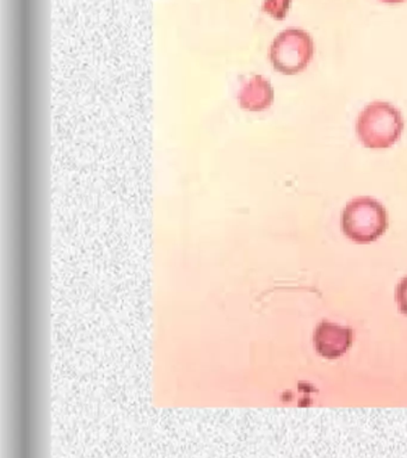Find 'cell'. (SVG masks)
<instances>
[{
  "label": "cell",
  "mask_w": 407,
  "mask_h": 458,
  "mask_svg": "<svg viewBox=\"0 0 407 458\" xmlns=\"http://www.w3.org/2000/svg\"><path fill=\"white\" fill-rule=\"evenodd\" d=\"M403 131L402 113L387 102L368 104L357 117V136L367 148H389L399 141Z\"/></svg>",
  "instance_id": "cell-1"
},
{
  "label": "cell",
  "mask_w": 407,
  "mask_h": 458,
  "mask_svg": "<svg viewBox=\"0 0 407 458\" xmlns=\"http://www.w3.org/2000/svg\"><path fill=\"white\" fill-rule=\"evenodd\" d=\"M352 329L323 321L314 331L313 343L317 352L327 360L342 357L352 347Z\"/></svg>",
  "instance_id": "cell-4"
},
{
  "label": "cell",
  "mask_w": 407,
  "mask_h": 458,
  "mask_svg": "<svg viewBox=\"0 0 407 458\" xmlns=\"http://www.w3.org/2000/svg\"><path fill=\"white\" fill-rule=\"evenodd\" d=\"M292 0H264L262 9L274 20L282 21L287 17Z\"/></svg>",
  "instance_id": "cell-6"
},
{
  "label": "cell",
  "mask_w": 407,
  "mask_h": 458,
  "mask_svg": "<svg viewBox=\"0 0 407 458\" xmlns=\"http://www.w3.org/2000/svg\"><path fill=\"white\" fill-rule=\"evenodd\" d=\"M396 303L400 313L407 315V277L403 278L396 286Z\"/></svg>",
  "instance_id": "cell-7"
},
{
  "label": "cell",
  "mask_w": 407,
  "mask_h": 458,
  "mask_svg": "<svg viewBox=\"0 0 407 458\" xmlns=\"http://www.w3.org/2000/svg\"><path fill=\"white\" fill-rule=\"evenodd\" d=\"M388 228V214L378 200L357 197L346 204L342 214V229L346 238L357 243L377 242Z\"/></svg>",
  "instance_id": "cell-2"
},
{
  "label": "cell",
  "mask_w": 407,
  "mask_h": 458,
  "mask_svg": "<svg viewBox=\"0 0 407 458\" xmlns=\"http://www.w3.org/2000/svg\"><path fill=\"white\" fill-rule=\"evenodd\" d=\"M380 2L386 3V4H400V3L406 2V0H380Z\"/></svg>",
  "instance_id": "cell-8"
},
{
  "label": "cell",
  "mask_w": 407,
  "mask_h": 458,
  "mask_svg": "<svg viewBox=\"0 0 407 458\" xmlns=\"http://www.w3.org/2000/svg\"><path fill=\"white\" fill-rule=\"evenodd\" d=\"M274 89L262 75H253L238 93V103L242 109L250 113L267 110L274 103Z\"/></svg>",
  "instance_id": "cell-5"
},
{
  "label": "cell",
  "mask_w": 407,
  "mask_h": 458,
  "mask_svg": "<svg viewBox=\"0 0 407 458\" xmlns=\"http://www.w3.org/2000/svg\"><path fill=\"white\" fill-rule=\"evenodd\" d=\"M314 55L312 36L299 28L285 29L275 38L270 47V63L275 71L296 75L305 71Z\"/></svg>",
  "instance_id": "cell-3"
}]
</instances>
